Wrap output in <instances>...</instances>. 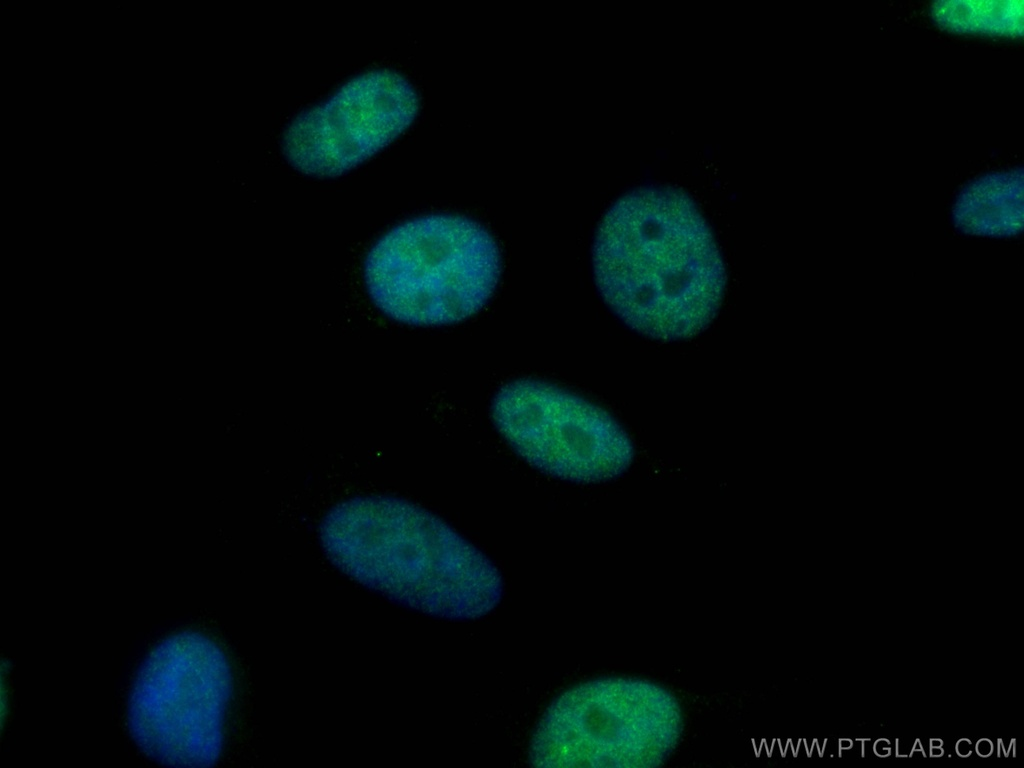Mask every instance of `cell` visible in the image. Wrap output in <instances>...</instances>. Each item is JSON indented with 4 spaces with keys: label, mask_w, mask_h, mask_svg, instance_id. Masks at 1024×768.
Listing matches in <instances>:
<instances>
[{
    "label": "cell",
    "mask_w": 1024,
    "mask_h": 768,
    "mask_svg": "<svg viewBox=\"0 0 1024 768\" xmlns=\"http://www.w3.org/2000/svg\"><path fill=\"white\" fill-rule=\"evenodd\" d=\"M994 743L988 738H980L974 744V752L981 758H989L994 753Z\"/></svg>",
    "instance_id": "11"
},
{
    "label": "cell",
    "mask_w": 1024,
    "mask_h": 768,
    "mask_svg": "<svg viewBox=\"0 0 1024 768\" xmlns=\"http://www.w3.org/2000/svg\"><path fill=\"white\" fill-rule=\"evenodd\" d=\"M955 754L961 758H968L974 752V744L968 738H960L954 744Z\"/></svg>",
    "instance_id": "12"
},
{
    "label": "cell",
    "mask_w": 1024,
    "mask_h": 768,
    "mask_svg": "<svg viewBox=\"0 0 1024 768\" xmlns=\"http://www.w3.org/2000/svg\"><path fill=\"white\" fill-rule=\"evenodd\" d=\"M496 426L529 463L582 482L613 478L631 463L633 449L602 408L555 385L516 380L495 396Z\"/></svg>",
    "instance_id": "6"
},
{
    "label": "cell",
    "mask_w": 1024,
    "mask_h": 768,
    "mask_svg": "<svg viewBox=\"0 0 1024 768\" xmlns=\"http://www.w3.org/2000/svg\"><path fill=\"white\" fill-rule=\"evenodd\" d=\"M953 220L969 234H1018L1023 223L1022 169L989 173L972 181L956 199Z\"/></svg>",
    "instance_id": "8"
},
{
    "label": "cell",
    "mask_w": 1024,
    "mask_h": 768,
    "mask_svg": "<svg viewBox=\"0 0 1024 768\" xmlns=\"http://www.w3.org/2000/svg\"><path fill=\"white\" fill-rule=\"evenodd\" d=\"M418 108V94L403 75L372 69L295 116L284 131L283 151L302 172L337 175L392 141Z\"/></svg>",
    "instance_id": "7"
},
{
    "label": "cell",
    "mask_w": 1024,
    "mask_h": 768,
    "mask_svg": "<svg viewBox=\"0 0 1024 768\" xmlns=\"http://www.w3.org/2000/svg\"><path fill=\"white\" fill-rule=\"evenodd\" d=\"M682 718L663 688L609 678L562 694L537 726L530 760L541 767H653L678 742Z\"/></svg>",
    "instance_id": "5"
},
{
    "label": "cell",
    "mask_w": 1024,
    "mask_h": 768,
    "mask_svg": "<svg viewBox=\"0 0 1024 768\" xmlns=\"http://www.w3.org/2000/svg\"><path fill=\"white\" fill-rule=\"evenodd\" d=\"M933 16L943 26L958 31L1018 35L1023 28V1H941Z\"/></svg>",
    "instance_id": "9"
},
{
    "label": "cell",
    "mask_w": 1024,
    "mask_h": 768,
    "mask_svg": "<svg viewBox=\"0 0 1024 768\" xmlns=\"http://www.w3.org/2000/svg\"><path fill=\"white\" fill-rule=\"evenodd\" d=\"M232 691L221 649L191 631L149 652L132 683L127 725L138 748L172 767H209L219 758Z\"/></svg>",
    "instance_id": "4"
},
{
    "label": "cell",
    "mask_w": 1024,
    "mask_h": 768,
    "mask_svg": "<svg viewBox=\"0 0 1024 768\" xmlns=\"http://www.w3.org/2000/svg\"><path fill=\"white\" fill-rule=\"evenodd\" d=\"M592 255L604 300L653 338L699 333L722 301L720 252L699 209L678 188L649 185L620 197L598 226Z\"/></svg>",
    "instance_id": "1"
},
{
    "label": "cell",
    "mask_w": 1024,
    "mask_h": 768,
    "mask_svg": "<svg viewBox=\"0 0 1024 768\" xmlns=\"http://www.w3.org/2000/svg\"><path fill=\"white\" fill-rule=\"evenodd\" d=\"M872 754L879 758H887L892 754V744L887 738L881 737L872 741Z\"/></svg>",
    "instance_id": "10"
},
{
    "label": "cell",
    "mask_w": 1024,
    "mask_h": 768,
    "mask_svg": "<svg viewBox=\"0 0 1024 768\" xmlns=\"http://www.w3.org/2000/svg\"><path fill=\"white\" fill-rule=\"evenodd\" d=\"M320 537L340 570L406 607L471 619L501 599L496 567L437 516L406 500H345L323 518Z\"/></svg>",
    "instance_id": "2"
},
{
    "label": "cell",
    "mask_w": 1024,
    "mask_h": 768,
    "mask_svg": "<svg viewBox=\"0 0 1024 768\" xmlns=\"http://www.w3.org/2000/svg\"><path fill=\"white\" fill-rule=\"evenodd\" d=\"M927 746H928V750H926L927 757L929 756L930 758H940V757L944 756V754H945L944 742L941 739H939V738H929Z\"/></svg>",
    "instance_id": "13"
},
{
    "label": "cell",
    "mask_w": 1024,
    "mask_h": 768,
    "mask_svg": "<svg viewBox=\"0 0 1024 768\" xmlns=\"http://www.w3.org/2000/svg\"><path fill=\"white\" fill-rule=\"evenodd\" d=\"M501 256L478 222L453 214L419 216L391 229L364 267L374 303L412 325H446L480 311L494 293Z\"/></svg>",
    "instance_id": "3"
},
{
    "label": "cell",
    "mask_w": 1024,
    "mask_h": 768,
    "mask_svg": "<svg viewBox=\"0 0 1024 768\" xmlns=\"http://www.w3.org/2000/svg\"><path fill=\"white\" fill-rule=\"evenodd\" d=\"M854 745V739L842 737L838 739V756L841 757L846 751H850Z\"/></svg>",
    "instance_id": "14"
}]
</instances>
